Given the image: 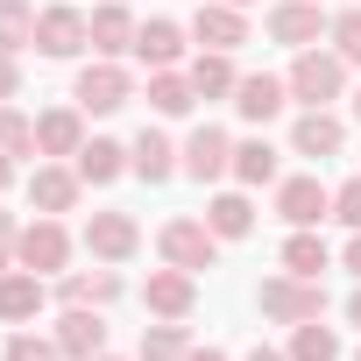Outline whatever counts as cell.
Instances as JSON below:
<instances>
[{
	"label": "cell",
	"instance_id": "cell-13",
	"mask_svg": "<svg viewBox=\"0 0 361 361\" xmlns=\"http://www.w3.org/2000/svg\"><path fill=\"white\" fill-rule=\"evenodd\" d=\"M142 312H149V319H192V312H199V276H192V269H170V262L149 269V276H142Z\"/></svg>",
	"mask_w": 361,
	"mask_h": 361
},
{
	"label": "cell",
	"instance_id": "cell-42",
	"mask_svg": "<svg viewBox=\"0 0 361 361\" xmlns=\"http://www.w3.org/2000/svg\"><path fill=\"white\" fill-rule=\"evenodd\" d=\"M347 326H361V283L347 290Z\"/></svg>",
	"mask_w": 361,
	"mask_h": 361
},
{
	"label": "cell",
	"instance_id": "cell-12",
	"mask_svg": "<svg viewBox=\"0 0 361 361\" xmlns=\"http://www.w3.org/2000/svg\"><path fill=\"white\" fill-rule=\"evenodd\" d=\"M340 149H347V121H340L333 106H298V121H290V156L333 163Z\"/></svg>",
	"mask_w": 361,
	"mask_h": 361
},
{
	"label": "cell",
	"instance_id": "cell-34",
	"mask_svg": "<svg viewBox=\"0 0 361 361\" xmlns=\"http://www.w3.org/2000/svg\"><path fill=\"white\" fill-rule=\"evenodd\" d=\"M326 43H333L347 64H361V8H340V15H333V29H326Z\"/></svg>",
	"mask_w": 361,
	"mask_h": 361
},
{
	"label": "cell",
	"instance_id": "cell-1",
	"mask_svg": "<svg viewBox=\"0 0 361 361\" xmlns=\"http://www.w3.org/2000/svg\"><path fill=\"white\" fill-rule=\"evenodd\" d=\"M347 71H354V64H347L333 43H326V50L312 43V50H298V57H290L283 85H290V99H298V106H340V99H347Z\"/></svg>",
	"mask_w": 361,
	"mask_h": 361
},
{
	"label": "cell",
	"instance_id": "cell-4",
	"mask_svg": "<svg viewBox=\"0 0 361 361\" xmlns=\"http://www.w3.org/2000/svg\"><path fill=\"white\" fill-rule=\"evenodd\" d=\"M71 227L57 220V213H36V220H22V241H15V262L22 269H36V276H64L71 269Z\"/></svg>",
	"mask_w": 361,
	"mask_h": 361
},
{
	"label": "cell",
	"instance_id": "cell-30",
	"mask_svg": "<svg viewBox=\"0 0 361 361\" xmlns=\"http://www.w3.org/2000/svg\"><path fill=\"white\" fill-rule=\"evenodd\" d=\"M290 361H340L347 347H340V333L326 326V319H305V326H290V347H283Z\"/></svg>",
	"mask_w": 361,
	"mask_h": 361
},
{
	"label": "cell",
	"instance_id": "cell-16",
	"mask_svg": "<svg viewBox=\"0 0 361 361\" xmlns=\"http://www.w3.org/2000/svg\"><path fill=\"white\" fill-rule=\"evenodd\" d=\"M50 333H57L64 361H92V354H106V312H99V305H64Z\"/></svg>",
	"mask_w": 361,
	"mask_h": 361
},
{
	"label": "cell",
	"instance_id": "cell-11",
	"mask_svg": "<svg viewBox=\"0 0 361 361\" xmlns=\"http://www.w3.org/2000/svg\"><path fill=\"white\" fill-rule=\"evenodd\" d=\"M262 29H269V43H283V50H312V43L333 29V15L319 8V0H269Z\"/></svg>",
	"mask_w": 361,
	"mask_h": 361
},
{
	"label": "cell",
	"instance_id": "cell-27",
	"mask_svg": "<svg viewBox=\"0 0 361 361\" xmlns=\"http://www.w3.org/2000/svg\"><path fill=\"white\" fill-rule=\"evenodd\" d=\"M199 340H192V326L185 319H149L142 326V347H135V361H185Z\"/></svg>",
	"mask_w": 361,
	"mask_h": 361
},
{
	"label": "cell",
	"instance_id": "cell-8",
	"mask_svg": "<svg viewBox=\"0 0 361 361\" xmlns=\"http://www.w3.org/2000/svg\"><path fill=\"white\" fill-rule=\"evenodd\" d=\"M276 220L283 227H319V220H333V185L319 170H298V177H276Z\"/></svg>",
	"mask_w": 361,
	"mask_h": 361
},
{
	"label": "cell",
	"instance_id": "cell-29",
	"mask_svg": "<svg viewBox=\"0 0 361 361\" xmlns=\"http://www.w3.org/2000/svg\"><path fill=\"white\" fill-rule=\"evenodd\" d=\"M283 269H290V276H326V269H333L326 234H319V227H290V234H283Z\"/></svg>",
	"mask_w": 361,
	"mask_h": 361
},
{
	"label": "cell",
	"instance_id": "cell-5",
	"mask_svg": "<svg viewBox=\"0 0 361 361\" xmlns=\"http://www.w3.org/2000/svg\"><path fill=\"white\" fill-rule=\"evenodd\" d=\"M177 163H185L192 185H220V177H234V135L220 121H199L185 142H177Z\"/></svg>",
	"mask_w": 361,
	"mask_h": 361
},
{
	"label": "cell",
	"instance_id": "cell-19",
	"mask_svg": "<svg viewBox=\"0 0 361 361\" xmlns=\"http://www.w3.org/2000/svg\"><path fill=\"white\" fill-rule=\"evenodd\" d=\"M128 177H142V185H170V177H185V163H177V142L163 128H142L128 142Z\"/></svg>",
	"mask_w": 361,
	"mask_h": 361
},
{
	"label": "cell",
	"instance_id": "cell-38",
	"mask_svg": "<svg viewBox=\"0 0 361 361\" xmlns=\"http://www.w3.org/2000/svg\"><path fill=\"white\" fill-rule=\"evenodd\" d=\"M340 262H347V276L361 283V234H347V248H340Z\"/></svg>",
	"mask_w": 361,
	"mask_h": 361
},
{
	"label": "cell",
	"instance_id": "cell-17",
	"mask_svg": "<svg viewBox=\"0 0 361 361\" xmlns=\"http://www.w3.org/2000/svg\"><path fill=\"white\" fill-rule=\"evenodd\" d=\"M192 43H199V50H241V43H248V8H234V0H199Z\"/></svg>",
	"mask_w": 361,
	"mask_h": 361
},
{
	"label": "cell",
	"instance_id": "cell-14",
	"mask_svg": "<svg viewBox=\"0 0 361 361\" xmlns=\"http://www.w3.org/2000/svg\"><path fill=\"white\" fill-rule=\"evenodd\" d=\"M85 121H92V114H85L78 99H64V106H43V114H36V156H57V163H71V156L92 142V135H85Z\"/></svg>",
	"mask_w": 361,
	"mask_h": 361
},
{
	"label": "cell",
	"instance_id": "cell-15",
	"mask_svg": "<svg viewBox=\"0 0 361 361\" xmlns=\"http://www.w3.org/2000/svg\"><path fill=\"white\" fill-rule=\"evenodd\" d=\"M248 128H269L283 106H290V85L276 78V71H241V85H234V99H227Z\"/></svg>",
	"mask_w": 361,
	"mask_h": 361
},
{
	"label": "cell",
	"instance_id": "cell-20",
	"mask_svg": "<svg viewBox=\"0 0 361 361\" xmlns=\"http://www.w3.org/2000/svg\"><path fill=\"white\" fill-rule=\"evenodd\" d=\"M185 43H192V29H177L170 15H149V22L135 29V57H142L149 71H177V64H185Z\"/></svg>",
	"mask_w": 361,
	"mask_h": 361
},
{
	"label": "cell",
	"instance_id": "cell-37",
	"mask_svg": "<svg viewBox=\"0 0 361 361\" xmlns=\"http://www.w3.org/2000/svg\"><path fill=\"white\" fill-rule=\"evenodd\" d=\"M15 241H22V220L0 213V269H15Z\"/></svg>",
	"mask_w": 361,
	"mask_h": 361
},
{
	"label": "cell",
	"instance_id": "cell-22",
	"mask_svg": "<svg viewBox=\"0 0 361 361\" xmlns=\"http://www.w3.org/2000/svg\"><path fill=\"white\" fill-rule=\"evenodd\" d=\"M135 8H128V0H99V8H92V57H128L135 50Z\"/></svg>",
	"mask_w": 361,
	"mask_h": 361
},
{
	"label": "cell",
	"instance_id": "cell-7",
	"mask_svg": "<svg viewBox=\"0 0 361 361\" xmlns=\"http://www.w3.org/2000/svg\"><path fill=\"white\" fill-rule=\"evenodd\" d=\"M29 213H78V199H85V177H78V163H57V156H36V170H29Z\"/></svg>",
	"mask_w": 361,
	"mask_h": 361
},
{
	"label": "cell",
	"instance_id": "cell-26",
	"mask_svg": "<svg viewBox=\"0 0 361 361\" xmlns=\"http://www.w3.org/2000/svg\"><path fill=\"white\" fill-rule=\"evenodd\" d=\"M142 99H149L156 121H185V114L199 106V92H192L185 71H149V92H142Z\"/></svg>",
	"mask_w": 361,
	"mask_h": 361
},
{
	"label": "cell",
	"instance_id": "cell-40",
	"mask_svg": "<svg viewBox=\"0 0 361 361\" xmlns=\"http://www.w3.org/2000/svg\"><path fill=\"white\" fill-rule=\"evenodd\" d=\"M241 361H290V354H283V347H262V340H255V347H248Z\"/></svg>",
	"mask_w": 361,
	"mask_h": 361
},
{
	"label": "cell",
	"instance_id": "cell-6",
	"mask_svg": "<svg viewBox=\"0 0 361 361\" xmlns=\"http://www.w3.org/2000/svg\"><path fill=\"white\" fill-rule=\"evenodd\" d=\"M71 99H78L85 114H121V106L135 99V71H128L121 57H92V64L71 78Z\"/></svg>",
	"mask_w": 361,
	"mask_h": 361
},
{
	"label": "cell",
	"instance_id": "cell-21",
	"mask_svg": "<svg viewBox=\"0 0 361 361\" xmlns=\"http://www.w3.org/2000/svg\"><path fill=\"white\" fill-rule=\"evenodd\" d=\"M121 290H128V276H121L114 262H99V269H64V276H57V298H64V305H99V312H106Z\"/></svg>",
	"mask_w": 361,
	"mask_h": 361
},
{
	"label": "cell",
	"instance_id": "cell-10",
	"mask_svg": "<svg viewBox=\"0 0 361 361\" xmlns=\"http://www.w3.org/2000/svg\"><path fill=\"white\" fill-rule=\"evenodd\" d=\"M85 255H92V262H114V269L135 262V255H142V220L121 213V206L92 213V220H85Z\"/></svg>",
	"mask_w": 361,
	"mask_h": 361
},
{
	"label": "cell",
	"instance_id": "cell-45",
	"mask_svg": "<svg viewBox=\"0 0 361 361\" xmlns=\"http://www.w3.org/2000/svg\"><path fill=\"white\" fill-rule=\"evenodd\" d=\"M234 8H255V0H234Z\"/></svg>",
	"mask_w": 361,
	"mask_h": 361
},
{
	"label": "cell",
	"instance_id": "cell-33",
	"mask_svg": "<svg viewBox=\"0 0 361 361\" xmlns=\"http://www.w3.org/2000/svg\"><path fill=\"white\" fill-rule=\"evenodd\" d=\"M8 361H64L57 333H8Z\"/></svg>",
	"mask_w": 361,
	"mask_h": 361
},
{
	"label": "cell",
	"instance_id": "cell-35",
	"mask_svg": "<svg viewBox=\"0 0 361 361\" xmlns=\"http://www.w3.org/2000/svg\"><path fill=\"white\" fill-rule=\"evenodd\" d=\"M333 220L347 234H361V177H347V185H333Z\"/></svg>",
	"mask_w": 361,
	"mask_h": 361
},
{
	"label": "cell",
	"instance_id": "cell-18",
	"mask_svg": "<svg viewBox=\"0 0 361 361\" xmlns=\"http://www.w3.org/2000/svg\"><path fill=\"white\" fill-rule=\"evenodd\" d=\"M50 305V276H36V269H0V326H29L36 312Z\"/></svg>",
	"mask_w": 361,
	"mask_h": 361
},
{
	"label": "cell",
	"instance_id": "cell-23",
	"mask_svg": "<svg viewBox=\"0 0 361 361\" xmlns=\"http://www.w3.org/2000/svg\"><path fill=\"white\" fill-rule=\"evenodd\" d=\"M206 227H213L220 241H248V234H255V192H248V185L213 192V199H206Z\"/></svg>",
	"mask_w": 361,
	"mask_h": 361
},
{
	"label": "cell",
	"instance_id": "cell-41",
	"mask_svg": "<svg viewBox=\"0 0 361 361\" xmlns=\"http://www.w3.org/2000/svg\"><path fill=\"white\" fill-rule=\"evenodd\" d=\"M185 361H234V354H227V347H192Z\"/></svg>",
	"mask_w": 361,
	"mask_h": 361
},
{
	"label": "cell",
	"instance_id": "cell-24",
	"mask_svg": "<svg viewBox=\"0 0 361 361\" xmlns=\"http://www.w3.org/2000/svg\"><path fill=\"white\" fill-rule=\"evenodd\" d=\"M276 177H283L276 142H269V135H241V142H234V185L262 192V185H276Z\"/></svg>",
	"mask_w": 361,
	"mask_h": 361
},
{
	"label": "cell",
	"instance_id": "cell-39",
	"mask_svg": "<svg viewBox=\"0 0 361 361\" xmlns=\"http://www.w3.org/2000/svg\"><path fill=\"white\" fill-rule=\"evenodd\" d=\"M15 177H22V156H8V149H0V192H8Z\"/></svg>",
	"mask_w": 361,
	"mask_h": 361
},
{
	"label": "cell",
	"instance_id": "cell-25",
	"mask_svg": "<svg viewBox=\"0 0 361 361\" xmlns=\"http://www.w3.org/2000/svg\"><path fill=\"white\" fill-rule=\"evenodd\" d=\"M185 78H192V92H199V99H234V85H241L234 50H199V57L185 64Z\"/></svg>",
	"mask_w": 361,
	"mask_h": 361
},
{
	"label": "cell",
	"instance_id": "cell-2",
	"mask_svg": "<svg viewBox=\"0 0 361 361\" xmlns=\"http://www.w3.org/2000/svg\"><path fill=\"white\" fill-rule=\"evenodd\" d=\"M255 312H262L269 326L326 319V283H319V276H290V269H276V276H262V283H255Z\"/></svg>",
	"mask_w": 361,
	"mask_h": 361
},
{
	"label": "cell",
	"instance_id": "cell-9",
	"mask_svg": "<svg viewBox=\"0 0 361 361\" xmlns=\"http://www.w3.org/2000/svg\"><path fill=\"white\" fill-rule=\"evenodd\" d=\"M85 50H92V15L78 0H57L36 15V57H85Z\"/></svg>",
	"mask_w": 361,
	"mask_h": 361
},
{
	"label": "cell",
	"instance_id": "cell-31",
	"mask_svg": "<svg viewBox=\"0 0 361 361\" xmlns=\"http://www.w3.org/2000/svg\"><path fill=\"white\" fill-rule=\"evenodd\" d=\"M36 15H43L36 0H0V50H15V57L36 50Z\"/></svg>",
	"mask_w": 361,
	"mask_h": 361
},
{
	"label": "cell",
	"instance_id": "cell-3",
	"mask_svg": "<svg viewBox=\"0 0 361 361\" xmlns=\"http://www.w3.org/2000/svg\"><path fill=\"white\" fill-rule=\"evenodd\" d=\"M156 255L170 262V269H213L220 262V234L206 227V213H177V220H163L156 227Z\"/></svg>",
	"mask_w": 361,
	"mask_h": 361
},
{
	"label": "cell",
	"instance_id": "cell-44",
	"mask_svg": "<svg viewBox=\"0 0 361 361\" xmlns=\"http://www.w3.org/2000/svg\"><path fill=\"white\" fill-rule=\"evenodd\" d=\"M92 361H121V354H92Z\"/></svg>",
	"mask_w": 361,
	"mask_h": 361
},
{
	"label": "cell",
	"instance_id": "cell-46",
	"mask_svg": "<svg viewBox=\"0 0 361 361\" xmlns=\"http://www.w3.org/2000/svg\"><path fill=\"white\" fill-rule=\"evenodd\" d=\"M354 361H361V347H354Z\"/></svg>",
	"mask_w": 361,
	"mask_h": 361
},
{
	"label": "cell",
	"instance_id": "cell-28",
	"mask_svg": "<svg viewBox=\"0 0 361 361\" xmlns=\"http://www.w3.org/2000/svg\"><path fill=\"white\" fill-rule=\"evenodd\" d=\"M78 177H85V185H114V177H128V142H114V135H92L78 156Z\"/></svg>",
	"mask_w": 361,
	"mask_h": 361
},
{
	"label": "cell",
	"instance_id": "cell-32",
	"mask_svg": "<svg viewBox=\"0 0 361 361\" xmlns=\"http://www.w3.org/2000/svg\"><path fill=\"white\" fill-rule=\"evenodd\" d=\"M0 149L8 156H36V114H22L15 99H0Z\"/></svg>",
	"mask_w": 361,
	"mask_h": 361
},
{
	"label": "cell",
	"instance_id": "cell-36",
	"mask_svg": "<svg viewBox=\"0 0 361 361\" xmlns=\"http://www.w3.org/2000/svg\"><path fill=\"white\" fill-rule=\"evenodd\" d=\"M0 99H22V57L0 50Z\"/></svg>",
	"mask_w": 361,
	"mask_h": 361
},
{
	"label": "cell",
	"instance_id": "cell-43",
	"mask_svg": "<svg viewBox=\"0 0 361 361\" xmlns=\"http://www.w3.org/2000/svg\"><path fill=\"white\" fill-rule=\"evenodd\" d=\"M347 106H354V121H361V85H354V92H347Z\"/></svg>",
	"mask_w": 361,
	"mask_h": 361
}]
</instances>
